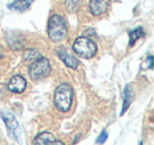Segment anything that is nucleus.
<instances>
[{"instance_id": "obj_1", "label": "nucleus", "mask_w": 154, "mask_h": 145, "mask_svg": "<svg viewBox=\"0 0 154 145\" xmlns=\"http://www.w3.org/2000/svg\"><path fill=\"white\" fill-rule=\"evenodd\" d=\"M68 28L66 20L60 15H53L48 24V35L49 38L54 43L62 41L66 37Z\"/></svg>"}, {"instance_id": "obj_2", "label": "nucleus", "mask_w": 154, "mask_h": 145, "mask_svg": "<svg viewBox=\"0 0 154 145\" xmlns=\"http://www.w3.org/2000/svg\"><path fill=\"white\" fill-rule=\"evenodd\" d=\"M73 100V91L69 84H61L57 87L54 94V103L56 108L61 112L70 110Z\"/></svg>"}, {"instance_id": "obj_3", "label": "nucleus", "mask_w": 154, "mask_h": 145, "mask_svg": "<svg viewBox=\"0 0 154 145\" xmlns=\"http://www.w3.org/2000/svg\"><path fill=\"white\" fill-rule=\"evenodd\" d=\"M73 50L79 57L89 60L95 56L97 52V46L92 39L82 36L75 39L73 44Z\"/></svg>"}, {"instance_id": "obj_4", "label": "nucleus", "mask_w": 154, "mask_h": 145, "mask_svg": "<svg viewBox=\"0 0 154 145\" xmlns=\"http://www.w3.org/2000/svg\"><path fill=\"white\" fill-rule=\"evenodd\" d=\"M50 72H51V66H50L49 60L42 56L35 60L29 69V74L33 81H39V79H45L50 74Z\"/></svg>"}, {"instance_id": "obj_5", "label": "nucleus", "mask_w": 154, "mask_h": 145, "mask_svg": "<svg viewBox=\"0 0 154 145\" xmlns=\"http://www.w3.org/2000/svg\"><path fill=\"white\" fill-rule=\"evenodd\" d=\"M1 118L5 121L7 127L9 128V130L12 132L13 137L17 141H20V137H21V128L18 123L17 119L15 118V115L10 111H1Z\"/></svg>"}, {"instance_id": "obj_6", "label": "nucleus", "mask_w": 154, "mask_h": 145, "mask_svg": "<svg viewBox=\"0 0 154 145\" xmlns=\"http://www.w3.org/2000/svg\"><path fill=\"white\" fill-rule=\"evenodd\" d=\"M110 5V0H90L89 8L92 15L99 16L107 12Z\"/></svg>"}, {"instance_id": "obj_7", "label": "nucleus", "mask_w": 154, "mask_h": 145, "mask_svg": "<svg viewBox=\"0 0 154 145\" xmlns=\"http://www.w3.org/2000/svg\"><path fill=\"white\" fill-rule=\"evenodd\" d=\"M10 91L15 92V93H21L26 88V81L21 75H15L11 79L8 85Z\"/></svg>"}, {"instance_id": "obj_8", "label": "nucleus", "mask_w": 154, "mask_h": 145, "mask_svg": "<svg viewBox=\"0 0 154 145\" xmlns=\"http://www.w3.org/2000/svg\"><path fill=\"white\" fill-rule=\"evenodd\" d=\"M58 56L59 58L68 67H70L71 69H77L78 66H79V62L76 57H74L73 55L69 54L68 52L66 51L64 49H61L58 51Z\"/></svg>"}, {"instance_id": "obj_9", "label": "nucleus", "mask_w": 154, "mask_h": 145, "mask_svg": "<svg viewBox=\"0 0 154 145\" xmlns=\"http://www.w3.org/2000/svg\"><path fill=\"white\" fill-rule=\"evenodd\" d=\"M33 1H34V0H15V1H13V2L9 5V8L12 11L22 13V12H26V10L30 9Z\"/></svg>"}, {"instance_id": "obj_10", "label": "nucleus", "mask_w": 154, "mask_h": 145, "mask_svg": "<svg viewBox=\"0 0 154 145\" xmlns=\"http://www.w3.org/2000/svg\"><path fill=\"white\" fill-rule=\"evenodd\" d=\"M55 140V137L53 134L49 131H43L39 134L36 138L34 139V145H50L53 141Z\"/></svg>"}, {"instance_id": "obj_11", "label": "nucleus", "mask_w": 154, "mask_h": 145, "mask_svg": "<svg viewBox=\"0 0 154 145\" xmlns=\"http://www.w3.org/2000/svg\"><path fill=\"white\" fill-rule=\"evenodd\" d=\"M132 98H133L132 89H131L130 86L127 85L126 88H125V92H124V104H122V112H120V115L124 114L127 111V109L129 108L131 102H132Z\"/></svg>"}, {"instance_id": "obj_12", "label": "nucleus", "mask_w": 154, "mask_h": 145, "mask_svg": "<svg viewBox=\"0 0 154 145\" xmlns=\"http://www.w3.org/2000/svg\"><path fill=\"white\" fill-rule=\"evenodd\" d=\"M82 5V0H64L66 10L71 14L76 13Z\"/></svg>"}, {"instance_id": "obj_13", "label": "nucleus", "mask_w": 154, "mask_h": 145, "mask_svg": "<svg viewBox=\"0 0 154 145\" xmlns=\"http://www.w3.org/2000/svg\"><path fill=\"white\" fill-rule=\"evenodd\" d=\"M23 60H26V62H34L35 60H37L38 57H40V53H39L38 50L36 49H33V48H31V49H28L26 50V51L23 52Z\"/></svg>"}, {"instance_id": "obj_14", "label": "nucleus", "mask_w": 154, "mask_h": 145, "mask_svg": "<svg viewBox=\"0 0 154 145\" xmlns=\"http://www.w3.org/2000/svg\"><path fill=\"white\" fill-rule=\"evenodd\" d=\"M143 35H145V33H143V30L141 28H137V29H135V30L129 32V37H130V46L134 45L135 41H136L137 39L140 38V37H143Z\"/></svg>"}, {"instance_id": "obj_15", "label": "nucleus", "mask_w": 154, "mask_h": 145, "mask_svg": "<svg viewBox=\"0 0 154 145\" xmlns=\"http://www.w3.org/2000/svg\"><path fill=\"white\" fill-rule=\"evenodd\" d=\"M107 139H108V134H107V131H105V130H103V131L101 132L100 134H99L98 138H97V140H96L97 144H99V145L103 144V143L106 142V140H107Z\"/></svg>"}, {"instance_id": "obj_16", "label": "nucleus", "mask_w": 154, "mask_h": 145, "mask_svg": "<svg viewBox=\"0 0 154 145\" xmlns=\"http://www.w3.org/2000/svg\"><path fill=\"white\" fill-rule=\"evenodd\" d=\"M147 62H148V67L150 69H153V57L151 55L147 57Z\"/></svg>"}, {"instance_id": "obj_17", "label": "nucleus", "mask_w": 154, "mask_h": 145, "mask_svg": "<svg viewBox=\"0 0 154 145\" xmlns=\"http://www.w3.org/2000/svg\"><path fill=\"white\" fill-rule=\"evenodd\" d=\"M50 145H64V144H63V142H61V141H55L54 140Z\"/></svg>"}, {"instance_id": "obj_18", "label": "nucleus", "mask_w": 154, "mask_h": 145, "mask_svg": "<svg viewBox=\"0 0 154 145\" xmlns=\"http://www.w3.org/2000/svg\"><path fill=\"white\" fill-rule=\"evenodd\" d=\"M139 145H143V143H141V142H140V143H139Z\"/></svg>"}]
</instances>
